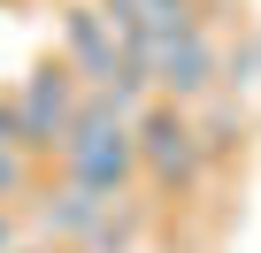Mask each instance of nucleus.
Listing matches in <instances>:
<instances>
[{
  "mask_svg": "<svg viewBox=\"0 0 261 253\" xmlns=\"http://www.w3.org/2000/svg\"><path fill=\"white\" fill-rule=\"evenodd\" d=\"M31 192H39V154L0 146V207H23Z\"/></svg>",
  "mask_w": 261,
  "mask_h": 253,
  "instance_id": "1a4fd4ad",
  "label": "nucleus"
},
{
  "mask_svg": "<svg viewBox=\"0 0 261 253\" xmlns=\"http://www.w3.org/2000/svg\"><path fill=\"white\" fill-rule=\"evenodd\" d=\"M154 92L177 100V107H207L223 92V39L215 31H192V39L162 46L154 54Z\"/></svg>",
  "mask_w": 261,
  "mask_h": 253,
  "instance_id": "7ed1b4c3",
  "label": "nucleus"
},
{
  "mask_svg": "<svg viewBox=\"0 0 261 253\" xmlns=\"http://www.w3.org/2000/svg\"><path fill=\"white\" fill-rule=\"evenodd\" d=\"M223 92L230 100H261V31H238L223 46Z\"/></svg>",
  "mask_w": 261,
  "mask_h": 253,
  "instance_id": "6e6552de",
  "label": "nucleus"
},
{
  "mask_svg": "<svg viewBox=\"0 0 261 253\" xmlns=\"http://www.w3.org/2000/svg\"><path fill=\"white\" fill-rule=\"evenodd\" d=\"M85 85H108L115 69H123V39H115V23L100 16V8H62V46H54Z\"/></svg>",
  "mask_w": 261,
  "mask_h": 253,
  "instance_id": "39448f33",
  "label": "nucleus"
},
{
  "mask_svg": "<svg viewBox=\"0 0 261 253\" xmlns=\"http://www.w3.org/2000/svg\"><path fill=\"white\" fill-rule=\"evenodd\" d=\"M200 115V138H207V154L215 161H230L238 146H246V100H230V92H215L207 107H192Z\"/></svg>",
  "mask_w": 261,
  "mask_h": 253,
  "instance_id": "423d86ee",
  "label": "nucleus"
},
{
  "mask_svg": "<svg viewBox=\"0 0 261 253\" xmlns=\"http://www.w3.org/2000/svg\"><path fill=\"white\" fill-rule=\"evenodd\" d=\"M23 253H69V245H39V238H31V245H23Z\"/></svg>",
  "mask_w": 261,
  "mask_h": 253,
  "instance_id": "9b49d317",
  "label": "nucleus"
},
{
  "mask_svg": "<svg viewBox=\"0 0 261 253\" xmlns=\"http://www.w3.org/2000/svg\"><path fill=\"white\" fill-rule=\"evenodd\" d=\"M139 238H146V200H115L85 253H139Z\"/></svg>",
  "mask_w": 261,
  "mask_h": 253,
  "instance_id": "0eeeda50",
  "label": "nucleus"
},
{
  "mask_svg": "<svg viewBox=\"0 0 261 253\" xmlns=\"http://www.w3.org/2000/svg\"><path fill=\"white\" fill-rule=\"evenodd\" d=\"M139 161H146V184L154 192H200L207 184V169H215V154H207V138H200V115L192 107H177V100H154L146 115H139Z\"/></svg>",
  "mask_w": 261,
  "mask_h": 253,
  "instance_id": "f257e3e1",
  "label": "nucleus"
},
{
  "mask_svg": "<svg viewBox=\"0 0 261 253\" xmlns=\"http://www.w3.org/2000/svg\"><path fill=\"white\" fill-rule=\"evenodd\" d=\"M108 207H115V200H100V192H85V184H39V192L23 200V222H31L39 245H92V230H100Z\"/></svg>",
  "mask_w": 261,
  "mask_h": 253,
  "instance_id": "20e7f679",
  "label": "nucleus"
},
{
  "mask_svg": "<svg viewBox=\"0 0 261 253\" xmlns=\"http://www.w3.org/2000/svg\"><path fill=\"white\" fill-rule=\"evenodd\" d=\"M31 245V222H23V207H0V253H23Z\"/></svg>",
  "mask_w": 261,
  "mask_h": 253,
  "instance_id": "9d476101",
  "label": "nucleus"
},
{
  "mask_svg": "<svg viewBox=\"0 0 261 253\" xmlns=\"http://www.w3.org/2000/svg\"><path fill=\"white\" fill-rule=\"evenodd\" d=\"M77 107H85V77L62 62V54H46V62H31V77L16 85V115H23V154H62L69 146V131H77Z\"/></svg>",
  "mask_w": 261,
  "mask_h": 253,
  "instance_id": "f03ea898",
  "label": "nucleus"
}]
</instances>
